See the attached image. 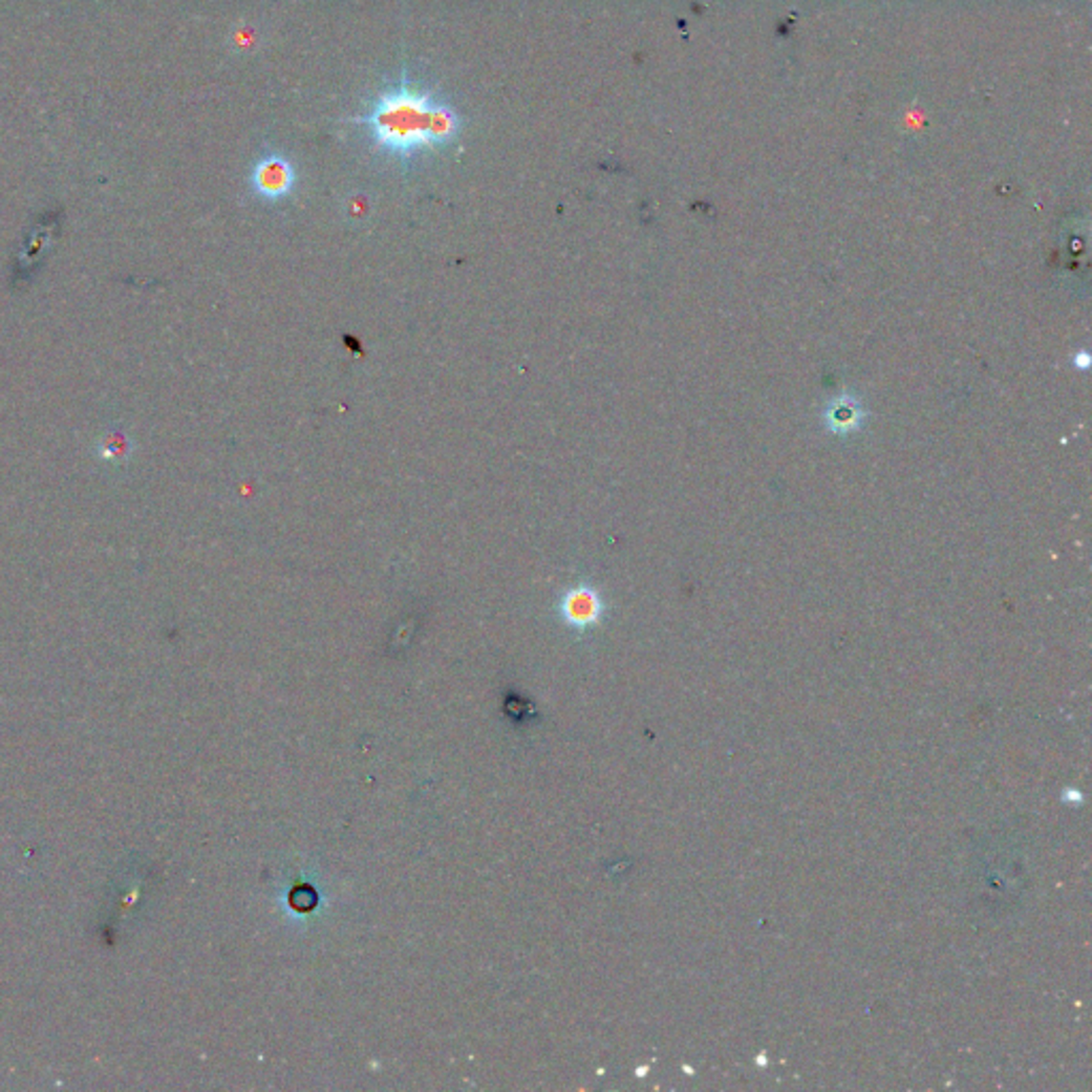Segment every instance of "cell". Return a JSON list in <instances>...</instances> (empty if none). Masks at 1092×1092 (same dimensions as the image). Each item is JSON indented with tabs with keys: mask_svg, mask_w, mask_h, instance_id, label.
Here are the masks:
<instances>
[{
	"mask_svg": "<svg viewBox=\"0 0 1092 1092\" xmlns=\"http://www.w3.org/2000/svg\"><path fill=\"white\" fill-rule=\"evenodd\" d=\"M384 160L412 165L459 144L466 120L444 92L408 69L384 82L350 120Z\"/></svg>",
	"mask_w": 1092,
	"mask_h": 1092,
	"instance_id": "cell-1",
	"label": "cell"
},
{
	"mask_svg": "<svg viewBox=\"0 0 1092 1092\" xmlns=\"http://www.w3.org/2000/svg\"><path fill=\"white\" fill-rule=\"evenodd\" d=\"M297 171L291 158L280 152H270L256 160L250 173V186L256 197L263 201H282L295 190Z\"/></svg>",
	"mask_w": 1092,
	"mask_h": 1092,
	"instance_id": "cell-2",
	"label": "cell"
},
{
	"mask_svg": "<svg viewBox=\"0 0 1092 1092\" xmlns=\"http://www.w3.org/2000/svg\"><path fill=\"white\" fill-rule=\"evenodd\" d=\"M869 410L854 391H843L821 410V427L834 437H854L864 431Z\"/></svg>",
	"mask_w": 1092,
	"mask_h": 1092,
	"instance_id": "cell-3",
	"label": "cell"
},
{
	"mask_svg": "<svg viewBox=\"0 0 1092 1092\" xmlns=\"http://www.w3.org/2000/svg\"><path fill=\"white\" fill-rule=\"evenodd\" d=\"M561 611H563V617L568 619V623H572L576 627H590L600 621V617L604 613V602H602V596L598 590L583 583V585H576L574 590H570L565 594V598L561 602Z\"/></svg>",
	"mask_w": 1092,
	"mask_h": 1092,
	"instance_id": "cell-4",
	"label": "cell"
},
{
	"mask_svg": "<svg viewBox=\"0 0 1092 1092\" xmlns=\"http://www.w3.org/2000/svg\"><path fill=\"white\" fill-rule=\"evenodd\" d=\"M1073 365H1075V369L1086 371V369L1090 367V355H1088L1086 350H1077V352L1073 355Z\"/></svg>",
	"mask_w": 1092,
	"mask_h": 1092,
	"instance_id": "cell-5",
	"label": "cell"
}]
</instances>
